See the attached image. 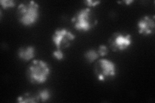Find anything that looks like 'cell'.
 Masks as SVG:
<instances>
[{
	"label": "cell",
	"instance_id": "obj_4",
	"mask_svg": "<svg viewBox=\"0 0 155 103\" xmlns=\"http://www.w3.org/2000/svg\"><path fill=\"white\" fill-rule=\"evenodd\" d=\"M116 66L115 63L107 59H100L95 64V75L100 81H105L116 75Z\"/></svg>",
	"mask_w": 155,
	"mask_h": 103
},
{
	"label": "cell",
	"instance_id": "obj_9",
	"mask_svg": "<svg viewBox=\"0 0 155 103\" xmlns=\"http://www.w3.org/2000/svg\"><path fill=\"white\" fill-rule=\"evenodd\" d=\"M17 101L19 103H35L39 102L37 95H34L30 93H25V94L19 95L18 97Z\"/></svg>",
	"mask_w": 155,
	"mask_h": 103
},
{
	"label": "cell",
	"instance_id": "obj_5",
	"mask_svg": "<svg viewBox=\"0 0 155 103\" xmlns=\"http://www.w3.org/2000/svg\"><path fill=\"white\" fill-rule=\"evenodd\" d=\"M109 45L114 52L126 50L132 45V36L129 34L115 32L109 38Z\"/></svg>",
	"mask_w": 155,
	"mask_h": 103
},
{
	"label": "cell",
	"instance_id": "obj_11",
	"mask_svg": "<svg viewBox=\"0 0 155 103\" xmlns=\"http://www.w3.org/2000/svg\"><path fill=\"white\" fill-rule=\"evenodd\" d=\"M39 102H46L51 97V92L48 89L40 90L36 95Z\"/></svg>",
	"mask_w": 155,
	"mask_h": 103
},
{
	"label": "cell",
	"instance_id": "obj_3",
	"mask_svg": "<svg viewBox=\"0 0 155 103\" xmlns=\"http://www.w3.org/2000/svg\"><path fill=\"white\" fill-rule=\"evenodd\" d=\"M71 22L76 31L87 32L92 30L98 23V21L91 8L86 7L78 11L71 19Z\"/></svg>",
	"mask_w": 155,
	"mask_h": 103
},
{
	"label": "cell",
	"instance_id": "obj_1",
	"mask_svg": "<svg viewBox=\"0 0 155 103\" xmlns=\"http://www.w3.org/2000/svg\"><path fill=\"white\" fill-rule=\"evenodd\" d=\"M40 16V6L34 1L24 2L18 7L19 21L23 25L29 27L35 24Z\"/></svg>",
	"mask_w": 155,
	"mask_h": 103
},
{
	"label": "cell",
	"instance_id": "obj_8",
	"mask_svg": "<svg viewBox=\"0 0 155 103\" xmlns=\"http://www.w3.org/2000/svg\"><path fill=\"white\" fill-rule=\"evenodd\" d=\"M35 48L32 46L20 48L18 52V56L19 58L24 61H31L35 57Z\"/></svg>",
	"mask_w": 155,
	"mask_h": 103
},
{
	"label": "cell",
	"instance_id": "obj_2",
	"mask_svg": "<svg viewBox=\"0 0 155 103\" xmlns=\"http://www.w3.org/2000/svg\"><path fill=\"white\" fill-rule=\"evenodd\" d=\"M51 74V68L48 64L43 60H34L28 66L27 77L33 84L40 85L47 81Z\"/></svg>",
	"mask_w": 155,
	"mask_h": 103
},
{
	"label": "cell",
	"instance_id": "obj_10",
	"mask_svg": "<svg viewBox=\"0 0 155 103\" xmlns=\"http://www.w3.org/2000/svg\"><path fill=\"white\" fill-rule=\"evenodd\" d=\"M84 56L87 62L92 63L98 60L100 56L98 54V51H96L95 50H93V49H91V50H87L85 53Z\"/></svg>",
	"mask_w": 155,
	"mask_h": 103
},
{
	"label": "cell",
	"instance_id": "obj_13",
	"mask_svg": "<svg viewBox=\"0 0 155 103\" xmlns=\"http://www.w3.org/2000/svg\"><path fill=\"white\" fill-rule=\"evenodd\" d=\"M52 56L54 57L56 60L61 61L64 59V53L61 51V49H56L52 52Z\"/></svg>",
	"mask_w": 155,
	"mask_h": 103
},
{
	"label": "cell",
	"instance_id": "obj_16",
	"mask_svg": "<svg viewBox=\"0 0 155 103\" xmlns=\"http://www.w3.org/2000/svg\"><path fill=\"white\" fill-rule=\"evenodd\" d=\"M134 2V1H133V0H126V1H123V2H118V3L119 4H122V3H124L125 4V5H130V4L133 3Z\"/></svg>",
	"mask_w": 155,
	"mask_h": 103
},
{
	"label": "cell",
	"instance_id": "obj_12",
	"mask_svg": "<svg viewBox=\"0 0 155 103\" xmlns=\"http://www.w3.org/2000/svg\"><path fill=\"white\" fill-rule=\"evenodd\" d=\"M0 3L3 9L13 8L16 5V3L13 0H1Z\"/></svg>",
	"mask_w": 155,
	"mask_h": 103
},
{
	"label": "cell",
	"instance_id": "obj_14",
	"mask_svg": "<svg viewBox=\"0 0 155 103\" xmlns=\"http://www.w3.org/2000/svg\"><path fill=\"white\" fill-rule=\"evenodd\" d=\"M98 53L100 56L101 57H105L109 53V50L108 48L107 47V46L104 45H101L98 50Z\"/></svg>",
	"mask_w": 155,
	"mask_h": 103
},
{
	"label": "cell",
	"instance_id": "obj_7",
	"mask_svg": "<svg viewBox=\"0 0 155 103\" xmlns=\"http://www.w3.org/2000/svg\"><path fill=\"white\" fill-rule=\"evenodd\" d=\"M138 33L143 36L151 35L154 32L155 23L154 16H145L142 17L137 23Z\"/></svg>",
	"mask_w": 155,
	"mask_h": 103
},
{
	"label": "cell",
	"instance_id": "obj_15",
	"mask_svg": "<svg viewBox=\"0 0 155 103\" xmlns=\"http://www.w3.org/2000/svg\"><path fill=\"white\" fill-rule=\"evenodd\" d=\"M100 1H92V0H86L84 2L85 5L87 6V7L91 8V7H94L99 5L100 4Z\"/></svg>",
	"mask_w": 155,
	"mask_h": 103
},
{
	"label": "cell",
	"instance_id": "obj_6",
	"mask_svg": "<svg viewBox=\"0 0 155 103\" xmlns=\"http://www.w3.org/2000/svg\"><path fill=\"white\" fill-rule=\"evenodd\" d=\"M76 38L74 34L67 28H58L52 36V41L56 49H64L69 47Z\"/></svg>",
	"mask_w": 155,
	"mask_h": 103
}]
</instances>
